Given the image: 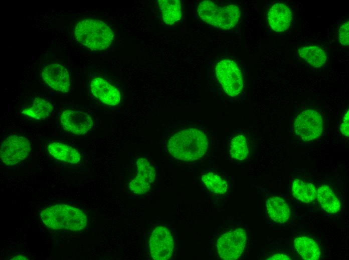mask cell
Masks as SVG:
<instances>
[{
  "mask_svg": "<svg viewBox=\"0 0 349 260\" xmlns=\"http://www.w3.org/2000/svg\"><path fill=\"white\" fill-rule=\"evenodd\" d=\"M292 15L289 8L281 3L272 5L268 12V20L271 28L277 32H282L288 28Z\"/></svg>",
  "mask_w": 349,
  "mask_h": 260,
  "instance_id": "cell-14",
  "label": "cell"
},
{
  "mask_svg": "<svg viewBox=\"0 0 349 260\" xmlns=\"http://www.w3.org/2000/svg\"><path fill=\"white\" fill-rule=\"evenodd\" d=\"M136 174L129 183V188L134 194L141 195L146 193L154 182L156 172L149 161L143 157L136 162Z\"/></svg>",
  "mask_w": 349,
  "mask_h": 260,
  "instance_id": "cell-10",
  "label": "cell"
},
{
  "mask_svg": "<svg viewBox=\"0 0 349 260\" xmlns=\"http://www.w3.org/2000/svg\"><path fill=\"white\" fill-rule=\"evenodd\" d=\"M316 198L321 207L328 213L334 214L340 209L339 200L328 186H321L317 190Z\"/></svg>",
  "mask_w": 349,
  "mask_h": 260,
  "instance_id": "cell-19",
  "label": "cell"
},
{
  "mask_svg": "<svg viewBox=\"0 0 349 260\" xmlns=\"http://www.w3.org/2000/svg\"><path fill=\"white\" fill-rule=\"evenodd\" d=\"M341 134L346 138L349 136V111L347 109L344 112L339 125Z\"/></svg>",
  "mask_w": 349,
  "mask_h": 260,
  "instance_id": "cell-26",
  "label": "cell"
},
{
  "mask_svg": "<svg viewBox=\"0 0 349 260\" xmlns=\"http://www.w3.org/2000/svg\"><path fill=\"white\" fill-rule=\"evenodd\" d=\"M294 248L300 257L305 260L319 259L321 251L318 244L312 238L299 236L293 240Z\"/></svg>",
  "mask_w": 349,
  "mask_h": 260,
  "instance_id": "cell-17",
  "label": "cell"
},
{
  "mask_svg": "<svg viewBox=\"0 0 349 260\" xmlns=\"http://www.w3.org/2000/svg\"><path fill=\"white\" fill-rule=\"evenodd\" d=\"M31 149L30 141L26 138L18 135L10 136L1 145V160L5 164L15 165L25 160Z\"/></svg>",
  "mask_w": 349,
  "mask_h": 260,
  "instance_id": "cell-8",
  "label": "cell"
},
{
  "mask_svg": "<svg viewBox=\"0 0 349 260\" xmlns=\"http://www.w3.org/2000/svg\"><path fill=\"white\" fill-rule=\"evenodd\" d=\"M208 141L204 132L196 128L179 130L169 138L167 148L174 158L186 162L195 161L206 153Z\"/></svg>",
  "mask_w": 349,
  "mask_h": 260,
  "instance_id": "cell-1",
  "label": "cell"
},
{
  "mask_svg": "<svg viewBox=\"0 0 349 260\" xmlns=\"http://www.w3.org/2000/svg\"><path fill=\"white\" fill-rule=\"evenodd\" d=\"M324 120L318 111L306 109L300 112L291 122V131L295 137L302 142L317 139L322 134Z\"/></svg>",
  "mask_w": 349,
  "mask_h": 260,
  "instance_id": "cell-5",
  "label": "cell"
},
{
  "mask_svg": "<svg viewBox=\"0 0 349 260\" xmlns=\"http://www.w3.org/2000/svg\"><path fill=\"white\" fill-rule=\"evenodd\" d=\"M149 248L153 260L169 259L174 249L173 239L170 231L163 226L156 227L150 236Z\"/></svg>",
  "mask_w": 349,
  "mask_h": 260,
  "instance_id": "cell-9",
  "label": "cell"
},
{
  "mask_svg": "<svg viewBox=\"0 0 349 260\" xmlns=\"http://www.w3.org/2000/svg\"><path fill=\"white\" fill-rule=\"evenodd\" d=\"M42 76L44 82L52 89L67 92L70 86V78L67 69L62 65L53 63L43 70Z\"/></svg>",
  "mask_w": 349,
  "mask_h": 260,
  "instance_id": "cell-12",
  "label": "cell"
},
{
  "mask_svg": "<svg viewBox=\"0 0 349 260\" xmlns=\"http://www.w3.org/2000/svg\"><path fill=\"white\" fill-rule=\"evenodd\" d=\"M291 192L296 199L303 202L309 203L316 198L317 190L314 185L300 179L293 180L291 185Z\"/></svg>",
  "mask_w": 349,
  "mask_h": 260,
  "instance_id": "cell-20",
  "label": "cell"
},
{
  "mask_svg": "<svg viewBox=\"0 0 349 260\" xmlns=\"http://www.w3.org/2000/svg\"><path fill=\"white\" fill-rule=\"evenodd\" d=\"M60 122L64 130L77 135L86 134L93 124L89 114L77 110H64L60 116Z\"/></svg>",
  "mask_w": 349,
  "mask_h": 260,
  "instance_id": "cell-11",
  "label": "cell"
},
{
  "mask_svg": "<svg viewBox=\"0 0 349 260\" xmlns=\"http://www.w3.org/2000/svg\"><path fill=\"white\" fill-rule=\"evenodd\" d=\"M53 106L49 101L41 98L34 99L31 106L24 110L22 113L36 120L44 119L51 113Z\"/></svg>",
  "mask_w": 349,
  "mask_h": 260,
  "instance_id": "cell-23",
  "label": "cell"
},
{
  "mask_svg": "<svg viewBox=\"0 0 349 260\" xmlns=\"http://www.w3.org/2000/svg\"><path fill=\"white\" fill-rule=\"evenodd\" d=\"M47 149L53 157L61 162L76 164L81 158V156L77 150L61 142L50 143L48 145Z\"/></svg>",
  "mask_w": 349,
  "mask_h": 260,
  "instance_id": "cell-16",
  "label": "cell"
},
{
  "mask_svg": "<svg viewBox=\"0 0 349 260\" xmlns=\"http://www.w3.org/2000/svg\"><path fill=\"white\" fill-rule=\"evenodd\" d=\"M290 256H289L284 254H276L272 255L267 260H291Z\"/></svg>",
  "mask_w": 349,
  "mask_h": 260,
  "instance_id": "cell-27",
  "label": "cell"
},
{
  "mask_svg": "<svg viewBox=\"0 0 349 260\" xmlns=\"http://www.w3.org/2000/svg\"><path fill=\"white\" fill-rule=\"evenodd\" d=\"M197 12L203 22L225 30L233 28L238 22L241 14L240 8L235 4L219 6L210 0L200 2Z\"/></svg>",
  "mask_w": 349,
  "mask_h": 260,
  "instance_id": "cell-4",
  "label": "cell"
},
{
  "mask_svg": "<svg viewBox=\"0 0 349 260\" xmlns=\"http://www.w3.org/2000/svg\"><path fill=\"white\" fill-rule=\"evenodd\" d=\"M92 94L100 102L108 106H116L121 100L118 90L101 78L93 79L90 84Z\"/></svg>",
  "mask_w": 349,
  "mask_h": 260,
  "instance_id": "cell-13",
  "label": "cell"
},
{
  "mask_svg": "<svg viewBox=\"0 0 349 260\" xmlns=\"http://www.w3.org/2000/svg\"><path fill=\"white\" fill-rule=\"evenodd\" d=\"M161 16L167 25H172L182 17V4L179 0H157Z\"/></svg>",
  "mask_w": 349,
  "mask_h": 260,
  "instance_id": "cell-18",
  "label": "cell"
},
{
  "mask_svg": "<svg viewBox=\"0 0 349 260\" xmlns=\"http://www.w3.org/2000/svg\"><path fill=\"white\" fill-rule=\"evenodd\" d=\"M43 223L53 230L79 231L87 224V219L80 209L66 204H56L43 209L40 213Z\"/></svg>",
  "mask_w": 349,
  "mask_h": 260,
  "instance_id": "cell-2",
  "label": "cell"
},
{
  "mask_svg": "<svg viewBox=\"0 0 349 260\" xmlns=\"http://www.w3.org/2000/svg\"><path fill=\"white\" fill-rule=\"evenodd\" d=\"M247 242V234L242 228L228 232L217 240L216 248L219 256L223 260L238 259L243 254Z\"/></svg>",
  "mask_w": 349,
  "mask_h": 260,
  "instance_id": "cell-7",
  "label": "cell"
},
{
  "mask_svg": "<svg viewBox=\"0 0 349 260\" xmlns=\"http://www.w3.org/2000/svg\"><path fill=\"white\" fill-rule=\"evenodd\" d=\"M339 40L343 46L349 44V22L348 21L343 23L340 27L339 32Z\"/></svg>",
  "mask_w": 349,
  "mask_h": 260,
  "instance_id": "cell-25",
  "label": "cell"
},
{
  "mask_svg": "<svg viewBox=\"0 0 349 260\" xmlns=\"http://www.w3.org/2000/svg\"><path fill=\"white\" fill-rule=\"evenodd\" d=\"M299 55L314 68H320L325 62L327 55L325 51L316 46H304L298 50Z\"/></svg>",
  "mask_w": 349,
  "mask_h": 260,
  "instance_id": "cell-21",
  "label": "cell"
},
{
  "mask_svg": "<svg viewBox=\"0 0 349 260\" xmlns=\"http://www.w3.org/2000/svg\"><path fill=\"white\" fill-rule=\"evenodd\" d=\"M229 153L232 158L239 160H245L249 155V148L247 136L242 132L235 134L231 138L229 146Z\"/></svg>",
  "mask_w": 349,
  "mask_h": 260,
  "instance_id": "cell-22",
  "label": "cell"
},
{
  "mask_svg": "<svg viewBox=\"0 0 349 260\" xmlns=\"http://www.w3.org/2000/svg\"><path fill=\"white\" fill-rule=\"evenodd\" d=\"M216 76L223 90L228 96L239 95L244 86L241 71L234 61L224 59L219 61L215 67Z\"/></svg>",
  "mask_w": 349,
  "mask_h": 260,
  "instance_id": "cell-6",
  "label": "cell"
},
{
  "mask_svg": "<svg viewBox=\"0 0 349 260\" xmlns=\"http://www.w3.org/2000/svg\"><path fill=\"white\" fill-rule=\"evenodd\" d=\"M202 180L208 190L216 194L226 192L228 185L226 182L219 176L213 172H208L202 176Z\"/></svg>",
  "mask_w": 349,
  "mask_h": 260,
  "instance_id": "cell-24",
  "label": "cell"
},
{
  "mask_svg": "<svg viewBox=\"0 0 349 260\" xmlns=\"http://www.w3.org/2000/svg\"><path fill=\"white\" fill-rule=\"evenodd\" d=\"M266 206L268 216L274 222L283 224L289 219L290 208L283 198L277 196H270L266 201Z\"/></svg>",
  "mask_w": 349,
  "mask_h": 260,
  "instance_id": "cell-15",
  "label": "cell"
},
{
  "mask_svg": "<svg viewBox=\"0 0 349 260\" xmlns=\"http://www.w3.org/2000/svg\"><path fill=\"white\" fill-rule=\"evenodd\" d=\"M27 258L25 256H18L17 257H15L12 260H26Z\"/></svg>",
  "mask_w": 349,
  "mask_h": 260,
  "instance_id": "cell-28",
  "label": "cell"
},
{
  "mask_svg": "<svg viewBox=\"0 0 349 260\" xmlns=\"http://www.w3.org/2000/svg\"><path fill=\"white\" fill-rule=\"evenodd\" d=\"M74 34L76 40L92 50H102L108 48L113 40L111 29L102 21L85 19L76 25Z\"/></svg>",
  "mask_w": 349,
  "mask_h": 260,
  "instance_id": "cell-3",
  "label": "cell"
}]
</instances>
